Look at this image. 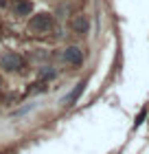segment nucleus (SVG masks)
<instances>
[{
    "mask_svg": "<svg viewBox=\"0 0 149 154\" xmlns=\"http://www.w3.org/2000/svg\"><path fill=\"white\" fill-rule=\"evenodd\" d=\"M68 60H70V62H79V53H77V48H70Z\"/></svg>",
    "mask_w": 149,
    "mask_h": 154,
    "instance_id": "f03ea898",
    "label": "nucleus"
},
{
    "mask_svg": "<svg viewBox=\"0 0 149 154\" xmlns=\"http://www.w3.org/2000/svg\"><path fill=\"white\" fill-rule=\"evenodd\" d=\"M75 29L83 33V31H86V29H88V24H86V20H83V18H79V20H77V22H75Z\"/></svg>",
    "mask_w": 149,
    "mask_h": 154,
    "instance_id": "f257e3e1",
    "label": "nucleus"
}]
</instances>
